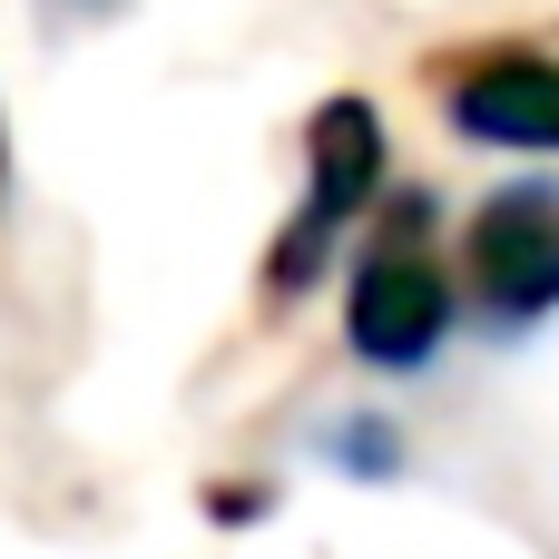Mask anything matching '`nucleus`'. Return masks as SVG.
<instances>
[{"instance_id": "1", "label": "nucleus", "mask_w": 559, "mask_h": 559, "mask_svg": "<svg viewBox=\"0 0 559 559\" xmlns=\"http://www.w3.org/2000/svg\"><path fill=\"white\" fill-rule=\"evenodd\" d=\"M442 324H452V295H442L432 255L403 246V236L373 246V265L354 275V354L383 364V373H413V364L442 344Z\"/></svg>"}, {"instance_id": "2", "label": "nucleus", "mask_w": 559, "mask_h": 559, "mask_svg": "<svg viewBox=\"0 0 559 559\" xmlns=\"http://www.w3.org/2000/svg\"><path fill=\"white\" fill-rule=\"evenodd\" d=\"M472 285L511 324L559 305V206L540 187H511V197L481 206V226H472Z\"/></svg>"}, {"instance_id": "3", "label": "nucleus", "mask_w": 559, "mask_h": 559, "mask_svg": "<svg viewBox=\"0 0 559 559\" xmlns=\"http://www.w3.org/2000/svg\"><path fill=\"white\" fill-rule=\"evenodd\" d=\"M373 177H383L373 108H364V98H334V108L314 118V197H305V216H295L285 275H314V255H324V226H344V216L364 206V187H373Z\"/></svg>"}, {"instance_id": "4", "label": "nucleus", "mask_w": 559, "mask_h": 559, "mask_svg": "<svg viewBox=\"0 0 559 559\" xmlns=\"http://www.w3.org/2000/svg\"><path fill=\"white\" fill-rule=\"evenodd\" d=\"M452 108L491 147H559V69H540V59H491Z\"/></svg>"}, {"instance_id": "5", "label": "nucleus", "mask_w": 559, "mask_h": 559, "mask_svg": "<svg viewBox=\"0 0 559 559\" xmlns=\"http://www.w3.org/2000/svg\"><path fill=\"white\" fill-rule=\"evenodd\" d=\"M69 10H118V0H69Z\"/></svg>"}]
</instances>
